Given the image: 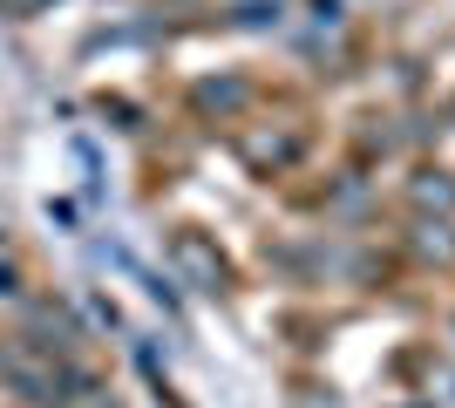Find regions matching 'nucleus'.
<instances>
[{
    "instance_id": "1",
    "label": "nucleus",
    "mask_w": 455,
    "mask_h": 408,
    "mask_svg": "<svg viewBox=\"0 0 455 408\" xmlns=\"http://www.w3.org/2000/svg\"><path fill=\"white\" fill-rule=\"evenodd\" d=\"M0 381L20 395V402H68L61 395V368H55V354H35V348H20V340H7L0 348Z\"/></svg>"
},
{
    "instance_id": "2",
    "label": "nucleus",
    "mask_w": 455,
    "mask_h": 408,
    "mask_svg": "<svg viewBox=\"0 0 455 408\" xmlns=\"http://www.w3.org/2000/svg\"><path fill=\"white\" fill-rule=\"evenodd\" d=\"M171 266L184 272V286L225 292V259H218V245H211L204 232H177V238H171Z\"/></svg>"
},
{
    "instance_id": "6",
    "label": "nucleus",
    "mask_w": 455,
    "mask_h": 408,
    "mask_svg": "<svg viewBox=\"0 0 455 408\" xmlns=\"http://www.w3.org/2000/svg\"><path fill=\"white\" fill-rule=\"evenodd\" d=\"M401 408H435V402H401Z\"/></svg>"
},
{
    "instance_id": "3",
    "label": "nucleus",
    "mask_w": 455,
    "mask_h": 408,
    "mask_svg": "<svg viewBox=\"0 0 455 408\" xmlns=\"http://www.w3.org/2000/svg\"><path fill=\"white\" fill-rule=\"evenodd\" d=\"M415 197H421V204H455V184H442V171H428L415 184Z\"/></svg>"
},
{
    "instance_id": "5",
    "label": "nucleus",
    "mask_w": 455,
    "mask_h": 408,
    "mask_svg": "<svg viewBox=\"0 0 455 408\" xmlns=\"http://www.w3.org/2000/svg\"><path fill=\"white\" fill-rule=\"evenodd\" d=\"M7 7H14V14H41V7H48V0H7Z\"/></svg>"
},
{
    "instance_id": "4",
    "label": "nucleus",
    "mask_w": 455,
    "mask_h": 408,
    "mask_svg": "<svg viewBox=\"0 0 455 408\" xmlns=\"http://www.w3.org/2000/svg\"><path fill=\"white\" fill-rule=\"evenodd\" d=\"M299 408H340L333 395H299Z\"/></svg>"
}]
</instances>
